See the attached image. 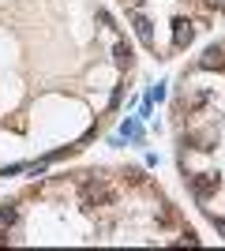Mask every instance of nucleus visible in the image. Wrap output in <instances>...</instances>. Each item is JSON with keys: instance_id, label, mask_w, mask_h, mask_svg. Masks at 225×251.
<instances>
[{"instance_id": "7ed1b4c3", "label": "nucleus", "mask_w": 225, "mask_h": 251, "mask_svg": "<svg viewBox=\"0 0 225 251\" xmlns=\"http://www.w3.org/2000/svg\"><path fill=\"white\" fill-rule=\"evenodd\" d=\"M173 42H176V45H188V42H192V26L176 23V30H173Z\"/></svg>"}, {"instance_id": "f03ea898", "label": "nucleus", "mask_w": 225, "mask_h": 251, "mask_svg": "<svg viewBox=\"0 0 225 251\" xmlns=\"http://www.w3.org/2000/svg\"><path fill=\"white\" fill-rule=\"evenodd\" d=\"M15 218H19L15 202H4V206H0V225H15Z\"/></svg>"}, {"instance_id": "f257e3e1", "label": "nucleus", "mask_w": 225, "mask_h": 251, "mask_svg": "<svg viewBox=\"0 0 225 251\" xmlns=\"http://www.w3.org/2000/svg\"><path fill=\"white\" fill-rule=\"evenodd\" d=\"M131 23H135V34H139L147 45L154 42V30H150V19H147V15H131Z\"/></svg>"}, {"instance_id": "20e7f679", "label": "nucleus", "mask_w": 225, "mask_h": 251, "mask_svg": "<svg viewBox=\"0 0 225 251\" xmlns=\"http://www.w3.org/2000/svg\"><path fill=\"white\" fill-rule=\"evenodd\" d=\"M113 56H117V64H120V68H124V64L131 60V52L124 49V45H117V49H113Z\"/></svg>"}]
</instances>
